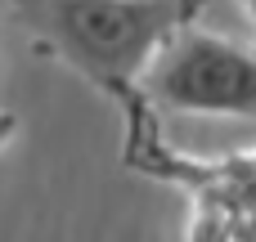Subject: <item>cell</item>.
Instances as JSON below:
<instances>
[{
    "instance_id": "3",
    "label": "cell",
    "mask_w": 256,
    "mask_h": 242,
    "mask_svg": "<svg viewBox=\"0 0 256 242\" xmlns=\"http://www.w3.org/2000/svg\"><path fill=\"white\" fill-rule=\"evenodd\" d=\"M14 130H18V117H14V112H0V148L14 139Z\"/></svg>"
},
{
    "instance_id": "2",
    "label": "cell",
    "mask_w": 256,
    "mask_h": 242,
    "mask_svg": "<svg viewBox=\"0 0 256 242\" xmlns=\"http://www.w3.org/2000/svg\"><path fill=\"white\" fill-rule=\"evenodd\" d=\"M144 94L171 112L256 121V49L184 27L144 72Z\"/></svg>"
},
{
    "instance_id": "4",
    "label": "cell",
    "mask_w": 256,
    "mask_h": 242,
    "mask_svg": "<svg viewBox=\"0 0 256 242\" xmlns=\"http://www.w3.org/2000/svg\"><path fill=\"white\" fill-rule=\"evenodd\" d=\"M243 9H248V18L256 22V0H243Z\"/></svg>"
},
{
    "instance_id": "1",
    "label": "cell",
    "mask_w": 256,
    "mask_h": 242,
    "mask_svg": "<svg viewBox=\"0 0 256 242\" xmlns=\"http://www.w3.org/2000/svg\"><path fill=\"white\" fill-rule=\"evenodd\" d=\"M198 9L202 0H14L32 40L112 94H126Z\"/></svg>"
}]
</instances>
